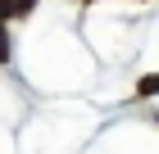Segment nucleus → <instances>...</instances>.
Here are the masks:
<instances>
[{
  "instance_id": "obj_2",
  "label": "nucleus",
  "mask_w": 159,
  "mask_h": 154,
  "mask_svg": "<svg viewBox=\"0 0 159 154\" xmlns=\"http://www.w3.org/2000/svg\"><path fill=\"white\" fill-rule=\"evenodd\" d=\"M0 59H9V41H5V23H0Z\"/></svg>"
},
{
  "instance_id": "obj_4",
  "label": "nucleus",
  "mask_w": 159,
  "mask_h": 154,
  "mask_svg": "<svg viewBox=\"0 0 159 154\" xmlns=\"http://www.w3.org/2000/svg\"><path fill=\"white\" fill-rule=\"evenodd\" d=\"M9 14H14V0H0V23H5Z\"/></svg>"
},
{
  "instance_id": "obj_3",
  "label": "nucleus",
  "mask_w": 159,
  "mask_h": 154,
  "mask_svg": "<svg viewBox=\"0 0 159 154\" xmlns=\"http://www.w3.org/2000/svg\"><path fill=\"white\" fill-rule=\"evenodd\" d=\"M32 5H37V0H14V14H27Z\"/></svg>"
},
{
  "instance_id": "obj_1",
  "label": "nucleus",
  "mask_w": 159,
  "mask_h": 154,
  "mask_svg": "<svg viewBox=\"0 0 159 154\" xmlns=\"http://www.w3.org/2000/svg\"><path fill=\"white\" fill-rule=\"evenodd\" d=\"M141 95H159V73H150V77H141V86H136Z\"/></svg>"
}]
</instances>
